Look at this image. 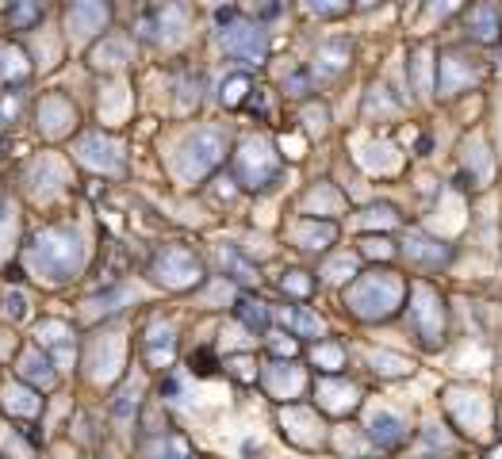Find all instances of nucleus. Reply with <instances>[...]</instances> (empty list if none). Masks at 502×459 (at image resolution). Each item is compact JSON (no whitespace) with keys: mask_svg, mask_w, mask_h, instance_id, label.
Here are the masks:
<instances>
[{"mask_svg":"<svg viewBox=\"0 0 502 459\" xmlns=\"http://www.w3.org/2000/svg\"><path fill=\"white\" fill-rule=\"evenodd\" d=\"M238 314H242V318H246L253 329H257V326H265V310H261L257 303H242V306H238Z\"/></svg>","mask_w":502,"mask_h":459,"instance_id":"nucleus-3","label":"nucleus"},{"mask_svg":"<svg viewBox=\"0 0 502 459\" xmlns=\"http://www.w3.org/2000/svg\"><path fill=\"white\" fill-rule=\"evenodd\" d=\"M372 436H376L379 444H384V448H395V444H403V425H399L395 418H376L372 421Z\"/></svg>","mask_w":502,"mask_h":459,"instance_id":"nucleus-2","label":"nucleus"},{"mask_svg":"<svg viewBox=\"0 0 502 459\" xmlns=\"http://www.w3.org/2000/svg\"><path fill=\"white\" fill-rule=\"evenodd\" d=\"M468 27L479 35V39H494V31H499V16H494L491 4H479V8H472Z\"/></svg>","mask_w":502,"mask_h":459,"instance_id":"nucleus-1","label":"nucleus"}]
</instances>
